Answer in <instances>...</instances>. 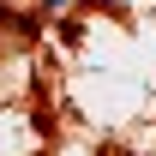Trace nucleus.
<instances>
[{
    "label": "nucleus",
    "mask_w": 156,
    "mask_h": 156,
    "mask_svg": "<svg viewBox=\"0 0 156 156\" xmlns=\"http://www.w3.org/2000/svg\"><path fill=\"white\" fill-rule=\"evenodd\" d=\"M48 6H54V12H60V6H72V0H48Z\"/></svg>",
    "instance_id": "nucleus-1"
}]
</instances>
